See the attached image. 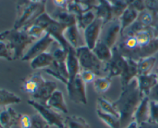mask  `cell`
<instances>
[{"label":"cell","instance_id":"cell-17","mask_svg":"<svg viewBox=\"0 0 158 128\" xmlns=\"http://www.w3.org/2000/svg\"><path fill=\"white\" fill-rule=\"evenodd\" d=\"M19 114L9 106L0 111V124L2 128H12L19 124Z\"/></svg>","mask_w":158,"mask_h":128},{"label":"cell","instance_id":"cell-39","mask_svg":"<svg viewBox=\"0 0 158 128\" xmlns=\"http://www.w3.org/2000/svg\"><path fill=\"white\" fill-rule=\"evenodd\" d=\"M52 56L55 61H60V62H66L68 57V51L65 50L62 47L57 48L52 52Z\"/></svg>","mask_w":158,"mask_h":128},{"label":"cell","instance_id":"cell-42","mask_svg":"<svg viewBox=\"0 0 158 128\" xmlns=\"http://www.w3.org/2000/svg\"><path fill=\"white\" fill-rule=\"evenodd\" d=\"M79 75H80V76L81 77L83 81H84L86 84H87V83H93L94 80H95V78H97V75H96L94 72L82 68L80 69Z\"/></svg>","mask_w":158,"mask_h":128},{"label":"cell","instance_id":"cell-43","mask_svg":"<svg viewBox=\"0 0 158 128\" xmlns=\"http://www.w3.org/2000/svg\"><path fill=\"white\" fill-rule=\"evenodd\" d=\"M18 124L20 128H30L32 124V116L28 114H20Z\"/></svg>","mask_w":158,"mask_h":128},{"label":"cell","instance_id":"cell-49","mask_svg":"<svg viewBox=\"0 0 158 128\" xmlns=\"http://www.w3.org/2000/svg\"><path fill=\"white\" fill-rule=\"evenodd\" d=\"M29 1H31V2H40V1H42V0H29Z\"/></svg>","mask_w":158,"mask_h":128},{"label":"cell","instance_id":"cell-16","mask_svg":"<svg viewBox=\"0 0 158 128\" xmlns=\"http://www.w3.org/2000/svg\"><path fill=\"white\" fill-rule=\"evenodd\" d=\"M46 80L42 76L41 73H40V72L34 73L23 80L21 90L25 93H28L32 95L36 92L40 86Z\"/></svg>","mask_w":158,"mask_h":128},{"label":"cell","instance_id":"cell-2","mask_svg":"<svg viewBox=\"0 0 158 128\" xmlns=\"http://www.w3.org/2000/svg\"><path fill=\"white\" fill-rule=\"evenodd\" d=\"M46 0L33 2L26 0L17 6V17L14 29H25L46 12Z\"/></svg>","mask_w":158,"mask_h":128},{"label":"cell","instance_id":"cell-23","mask_svg":"<svg viewBox=\"0 0 158 128\" xmlns=\"http://www.w3.org/2000/svg\"><path fill=\"white\" fill-rule=\"evenodd\" d=\"M150 118V99L148 96L144 97L134 114V121L137 126L149 121Z\"/></svg>","mask_w":158,"mask_h":128},{"label":"cell","instance_id":"cell-10","mask_svg":"<svg viewBox=\"0 0 158 128\" xmlns=\"http://www.w3.org/2000/svg\"><path fill=\"white\" fill-rule=\"evenodd\" d=\"M104 26V22L102 19L96 18L95 20L83 31V39L85 45L93 50L100 38L102 30Z\"/></svg>","mask_w":158,"mask_h":128},{"label":"cell","instance_id":"cell-11","mask_svg":"<svg viewBox=\"0 0 158 128\" xmlns=\"http://www.w3.org/2000/svg\"><path fill=\"white\" fill-rule=\"evenodd\" d=\"M106 31L100 39L103 40L111 49L117 45L119 36L121 35V25L119 18H114L112 21L104 25Z\"/></svg>","mask_w":158,"mask_h":128},{"label":"cell","instance_id":"cell-47","mask_svg":"<svg viewBox=\"0 0 158 128\" xmlns=\"http://www.w3.org/2000/svg\"><path fill=\"white\" fill-rule=\"evenodd\" d=\"M137 128H158V124L148 121V122H144L140 124Z\"/></svg>","mask_w":158,"mask_h":128},{"label":"cell","instance_id":"cell-19","mask_svg":"<svg viewBox=\"0 0 158 128\" xmlns=\"http://www.w3.org/2000/svg\"><path fill=\"white\" fill-rule=\"evenodd\" d=\"M46 106L64 114H66L69 112L63 93L61 91L57 89L52 93L49 99L48 100Z\"/></svg>","mask_w":158,"mask_h":128},{"label":"cell","instance_id":"cell-13","mask_svg":"<svg viewBox=\"0 0 158 128\" xmlns=\"http://www.w3.org/2000/svg\"><path fill=\"white\" fill-rule=\"evenodd\" d=\"M66 62H60L54 60L52 64L47 68L43 69V71L46 74L51 75L52 78L59 80L66 85L69 80V73Z\"/></svg>","mask_w":158,"mask_h":128},{"label":"cell","instance_id":"cell-30","mask_svg":"<svg viewBox=\"0 0 158 128\" xmlns=\"http://www.w3.org/2000/svg\"><path fill=\"white\" fill-rule=\"evenodd\" d=\"M76 18H77V25L80 30L84 31L85 29L95 20L96 15L94 9H93V10H89L88 12H84L81 15H77V16H76Z\"/></svg>","mask_w":158,"mask_h":128},{"label":"cell","instance_id":"cell-18","mask_svg":"<svg viewBox=\"0 0 158 128\" xmlns=\"http://www.w3.org/2000/svg\"><path fill=\"white\" fill-rule=\"evenodd\" d=\"M94 11L96 18L103 20L104 25L114 19L112 7L108 0H98V4L94 8Z\"/></svg>","mask_w":158,"mask_h":128},{"label":"cell","instance_id":"cell-8","mask_svg":"<svg viewBox=\"0 0 158 128\" xmlns=\"http://www.w3.org/2000/svg\"><path fill=\"white\" fill-rule=\"evenodd\" d=\"M127 64V58L120 54L117 45L114 46L112 49V58L106 63V76L112 78L122 75L123 70Z\"/></svg>","mask_w":158,"mask_h":128},{"label":"cell","instance_id":"cell-15","mask_svg":"<svg viewBox=\"0 0 158 128\" xmlns=\"http://www.w3.org/2000/svg\"><path fill=\"white\" fill-rule=\"evenodd\" d=\"M66 63L67 66L68 73H69V80H68V84H69V83H72L75 80L77 75H79L80 69L76 49L71 46H69L68 49V57Z\"/></svg>","mask_w":158,"mask_h":128},{"label":"cell","instance_id":"cell-32","mask_svg":"<svg viewBox=\"0 0 158 128\" xmlns=\"http://www.w3.org/2000/svg\"><path fill=\"white\" fill-rule=\"evenodd\" d=\"M111 82V78L108 76L97 77L93 82L94 90L99 94L105 93L110 87Z\"/></svg>","mask_w":158,"mask_h":128},{"label":"cell","instance_id":"cell-6","mask_svg":"<svg viewBox=\"0 0 158 128\" xmlns=\"http://www.w3.org/2000/svg\"><path fill=\"white\" fill-rule=\"evenodd\" d=\"M27 103L29 105L36 111L37 114H39L51 127H56L57 128L65 127L64 118L56 111L46 105H43L32 99L28 100Z\"/></svg>","mask_w":158,"mask_h":128},{"label":"cell","instance_id":"cell-26","mask_svg":"<svg viewBox=\"0 0 158 128\" xmlns=\"http://www.w3.org/2000/svg\"><path fill=\"white\" fill-rule=\"evenodd\" d=\"M21 102V98L15 94L0 88V111L9 105L15 104H19Z\"/></svg>","mask_w":158,"mask_h":128},{"label":"cell","instance_id":"cell-41","mask_svg":"<svg viewBox=\"0 0 158 128\" xmlns=\"http://www.w3.org/2000/svg\"><path fill=\"white\" fill-rule=\"evenodd\" d=\"M73 1L80 4L85 12L93 10L98 4V0H73Z\"/></svg>","mask_w":158,"mask_h":128},{"label":"cell","instance_id":"cell-35","mask_svg":"<svg viewBox=\"0 0 158 128\" xmlns=\"http://www.w3.org/2000/svg\"><path fill=\"white\" fill-rule=\"evenodd\" d=\"M137 21L143 26V28H150L154 21V17H153L152 12H151L148 9L142 11L139 14V16L137 18Z\"/></svg>","mask_w":158,"mask_h":128},{"label":"cell","instance_id":"cell-48","mask_svg":"<svg viewBox=\"0 0 158 128\" xmlns=\"http://www.w3.org/2000/svg\"><path fill=\"white\" fill-rule=\"evenodd\" d=\"M137 127H138V126H137V123H136L135 121H134V122L131 123V124H130L128 127H127L126 128H137Z\"/></svg>","mask_w":158,"mask_h":128},{"label":"cell","instance_id":"cell-9","mask_svg":"<svg viewBox=\"0 0 158 128\" xmlns=\"http://www.w3.org/2000/svg\"><path fill=\"white\" fill-rule=\"evenodd\" d=\"M54 42H56L55 39L49 34L46 33L42 38H40V39L35 41L29 48V49L24 54L21 60L25 61H31V60H32L34 58L38 56L40 54L43 53L45 52H47V49Z\"/></svg>","mask_w":158,"mask_h":128},{"label":"cell","instance_id":"cell-3","mask_svg":"<svg viewBox=\"0 0 158 128\" xmlns=\"http://www.w3.org/2000/svg\"><path fill=\"white\" fill-rule=\"evenodd\" d=\"M0 40L9 45L14 52V60L22 59L24 52L28 46L37 41L36 38L30 36L24 29H12L0 33Z\"/></svg>","mask_w":158,"mask_h":128},{"label":"cell","instance_id":"cell-40","mask_svg":"<svg viewBox=\"0 0 158 128\" xmlns=\"http://www.w3.org/2000/svg\"><path fill=\"white\" fill-rule=\"evenodd\" d=\"M150 122L158 124V102L150 100Z\"/></svg>","mask_w":158,"mask_h":128},{"label":"cell","instance_id":"cell-4","mask_svg":"<svg viewBox=\"0 0 158 128\" xmlns=\"http://www.w3.org/2000/svg\"><path fill=\"white\" fill-rule=\"evenodd\" d=\"M80 68L94 72L97 77L106 76V63L100 61L93 50L86 45L76 49Z\"/></svg>","mask_w":158,"mask_h":128},{"label":"cell","instance_id":"cell-20","mask_svg":"<svg viewBox=\"0 0 158 128\" xmlns=\"http://www.w3.org/2000/svg\"><path fill=\"white\" fill-rule=\"evenodd\" d=\"M137 61L127 58V64L122 75L120 76L121 87H126L133 80L137 78Z\"/></svg>","mask_w":158,"mask_h":128},{"label":"cell","instance_id":"cell-44","mask_svg":"<svg viewBox=\"0 0 158 128\" xmlns=\"http://www.w3.org/2000/svg\"><path fill=\"white\" fill-rule=\"evenodd\" d=\"M146 9L152 12H158V0H144Z\"/></svg>","mask_w":158,"mask_h":128},{"label":"cell","instance_id":"cell-45","mask_svg":"<svg viewBox=\"0 0 158 128\" xmlns=\"http://www.w3.org/2000/svg\"><path fill=\"white\" fill-rule=\"evenodd\" d=\"M148 98L151 101H154L158 102V84L151 90V93L148 95Z\"/></svg>","mask_w":158,"mask_h":128},{"label":"cell","instance_id":"cell-21","mask_svg":"<svg viewBox=\"0 0 158 128\" xmlns=\"http://www.w3.org/2000/svg\"><path fill=\"white\" fill-rule=\"evenodd\" d=\"M63 35H64V38L68 42V44L75 49L85 45L83 43H81L83 42V41H82L80 30L77 24L68 26L65 29Z\"/></svg>","mask_w":158,"mask_h":128},{"label":"cell","instance_id":"cell-7","mask_svg":"<svg viewBox=\"0 0 158 128\" xmlns=\"http://www.w3.org/2000/svg\"><path fill=\"white\" fill-rule=\"evenodd\" d=\"M66 90L68 97L71 101L76 104H82L83 105L87 104L86 83L83 81L80 75H77L72 83L67 84Z\"/></svg>","mask_w":158,"mask_h":128},{"label":"cell","instance_id":"cell-27","mask_svg":"<svg viewBox=\"0 0 158 128\" xmlns=\"http://www.w3.org/2000/svg\"><path fill=\"white\" fill-rule=\"evenodd\" d=\"M51 16L56 20L59 22L65 25L66 26L72 25L77 24V18L76 15L69 13L66 9H57L56 12L52 14Z\"/></svg>","mask_w":158,"mask_h":128},{"label":"cell","instance_id":"cell-33","mask_svg":"<svg viewBox=\"0 0 158 128\" xmlns=\"http://www.w3.org/2000/svg\"><path fill=\"white\" fill-rule=\"evenodd\" d=\"M108 1L110 3L112 7L114 19L120 18V15L129 6L127 0H108Z\"/></svg>","mask_w":158,"mask_h":128},{"label":"cell","instance_id":"cell-24","mask_svg":"<svg viewBox=\"0 0 158 128\" xmlns=\"http://www.w3.org/2000/svg\"><path fill=\"white\" fill-rule=\"evenodd\" d=\"M53 61L54 58L52 53L49 52H45L31 60L30 67L33 70H39V69L43 70L49 68L53 62Z\"/></svg>","mask_w":158,"mask_h":128},{"label":"cell","instance_id":"cell-46","mask_svg":"<svg viewBox=\"0 0 158 128\" xmlns=\"http://www.w3.org/2000/svg\"><path fill=\"white\" fill-rule=\"evenodd\" d=\"M53 3L58 9H66L68 2L66 0H53Z\"/></svg>","mask_w":158,"mask_h":128},{"label":"cell","instance_id":"cell-12","mask_svg":"<svg viewBox=\"0 0 158 128\" xmlns=\"http://www.w3.org/2000/svg\"><path fill=\"white\" fill-rule=\"evenodd\" d=\"M57 89L56 83L54 81H45L38 90L36 91L35 94H33L32 96V99L34 101H37V102L40 103V104H43V105H46L47 104L48 100L51 97L54 91Z\"/></svg>","mask_w":158,"mask_h":128},{"label":"cell","instance_id":"cell-1","mask_svg":"<svg viewBox=\"0 0 158 128\" xmlns=\"http://www.w3.org/2000/svg\"><path fill=\"white\" fill-rule=\"evenodd\" d=\"M121 88L119 98L112 103L120 117L121 128H126L134 121V114L145 96L140 92L136 78Z\"/></svg>","mask_w":158,"mask_h":128},{"label":"cell","instance_id":"cell-5","mask_svg":"<svg viewBox=\"0 0 158 128\" xmlns=\"http://www.w3.org/2000/svg\"><path fill=\"white\" fill-rule=\"evenodd\" d=\"M33 23L41 26L44 29L45 32L49 34L55 39V41L60 45V47L68 51L70 45L65 39L64 35H63L65 29L68 26L57 21L51 15L46 13V12L40 15Z\"/></svg>","mask_w":158,"mask_h":128},{"label":"cell","instance_id":"cell-37","mask_svg":"<svg viewBox=\"0 0 158 128\" xmlns=\"http://www.w3.org/2000/svg\"><path fill=\"white\" fill-rule=\"evenodd\" d=\"M24 30H26V32H27L30 36L36 38L37 40L40 39V38L43 37V35H44L45 34H46L44 29H43L41 26L39 25L35 24V23L28 26V27L26 28V29H25Z\"/></svg>","mask_w":158,"mask_h":128},{"label":"cell","instance_id":"cell-25","mask_svg":"<svg viewBox=\"0 0 158 128\" xmlns=\"http://www.w3.org/2000/svg\"><path fill=\"white\" fill-rule=\"evenodd\" d=\"M93 52L100 61L104 63H107L112 58V49L100 38L93 49Z\"/></svg>","mask_w":158,"mask_h":128},{"label":"cell","instance_id":"cell-36","mask_svg":"<svg viewBox=\"0 0 158 128\" xmlns=\"http://www.w3.org/2000/svg\"><path fill=\"white\" fill-rule=\"evenodd\" d=\"M0 58L7 61H14V52L6 41L0 40Z\"/></svg>","mask_w":158,"mask_h":128},{"label":"cell","instance_id":"cell-31","mask_svg":"<svg viewBox=\"0 0 158 128\" xmlns=\"http://www.w3.org/2000/svg\"><path fill=\"white\" fill-rule=\"evenodd\" d=\"M97 114L98 118L109 127V128H121L120 118L110 114H106L102 111L97 109Z\"/></svg>","mask_w":158,"mask_h":128},{"label":"cell","instance_id":"cell-28","mask_svg":"<svg viewBox=\"0 0 158 128\" xmlns=\"http://www.w3.org/2000/svg\"><path fill=\"white\" fill-rule=\"evenodd\" d=\"M157 62V58L154 56L147 57L141 58L137 61V71L138 75H149L152 73V70Z\"/></svg>","mask_w":158,"mask_h":128},{"label":"cell","instance_id":"cell-38","mask_svg":"<svg viewBox=\"0 0 158 128\" xmlns=\"http://www.w3.org/2000/svg\"><path fill=\"white\" fill-rule=\"evenodd\" d=\"M32 124L30 128H52L50 125L47 124L39 114L32 115Z\"/></svg>","mask_w":158,"mask_h":128},{"label":"cell","instance_id":"cell-50","mask_svg":"<svg viewBox=\"0 0 158 128\" xmlns=\"http://www.w3.org/2000/svg\"><path fill=\"white\" fill-rule=\"evenodd\" d=\"M0 128H2V125H1V124H0Z\"/></svg>","mask_w":158,"mask_h":128},{"label":"cell","instance_id":"cell-14","mask_svg":"<svg viewBox=\"0 0 158 128\" xmlns=\"http://www.w3.org/2000/svg\"><path fill=\"white\" fill-rule=\"evenodd\" d=\"M136 79L140 92L145 97H148L151 90L158 84L157 74L151 73L149 75H137Z\"/></svg>","mask_w":158,"mask_h":128},{"label":"cell","instance_id":"cell-51","mask_svg":"<svg viewBox=\"0 0 158 128\" xmlns=\"http://www.w3.org/2000/svg\"><path fill=\"white\" fill-rule=\"evenodd\" d=\"M157 79H158V72H157Z\"/></svg>","mask_w":158,"mask_h":128},{"label":"cell","instance_id":"cell-34","mask_svg":"<svg viewBox=\"0 0 158 128\" xmlns=\"http://www.w3.org/2000/svg\"><path fill=\"white\" fill-rule=\"evenodd\" d=\"M97 105H98V108L97 109H99V110L102 111L104 113L110 114H112L114 116L120 118L118 113H117V111L115 110V108L113 106V103L108 101L105 98H98V100H97Z\"/></svg>","mask_w":158,"mask_h":128},{"label":"cell","instance_id":"cell-22","mask_svg":"<svg viewBox=\"0 0 158 128\" xmlns=\"http://www.w3.org/2000/svg\"><path fill=\"white\" fill-rule=\"evenodd\" d=\"M139 14L140 12L137 9H134L133 6H128V7L125 9L124 12L119 18L121 25V34L137 21Z\"/></svg>","mask_w":158,"mask_h":128},{"label":"cell","instance_id":"cell-29","mask_svg":"<svg viewBox=\"0 0 158 128\" xmlns=\"http://www.w3.org/2000/svg\"><path fill=\"white\" fill-rule=\"evenodd\" d=\"M64 128H90L87 121L78 115H70L64 119Z\"/></svg>","mask_w":158,"mask_h":128}]
</instances>
